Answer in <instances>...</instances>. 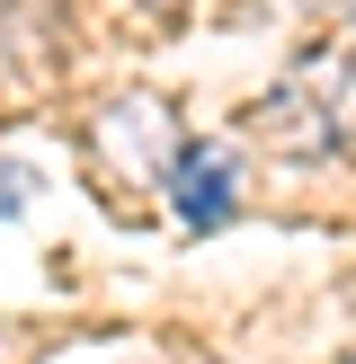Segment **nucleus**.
I'll list each match as a JSON object with an SVG mask.
<instances>
[{
    "label": "nucleus",
    "mask_w": 356,
    "mask_h": 364,
    "mask_svg": "<svg viewBox=\"0 0 356 364\" xmlns=\"http://www.w3.org/2000/svg\"><path fill=\"white\" fill-rule=\"evenodd\" d=\"M160 187H169L178 223H196V231L231 223V151H223V142H178V160H169Z\"/></svg>",
    "instance_id": "1"
},
{
    "label": "nucleus",
    "mask_w": 356,
    "mask_h": 364,
    "mask_svg": "<svg viewBox=\"0 0 356 364\" xmlns=\"http://www.w3.org/2000/svg\"><path fill=\"white\" fill-rule=\"evenodd\" d=\"M107 134H116V151H125V169H134V178H169L178 134H169V107H160V98H125V107H107L98 142H107Z\"/></svg>",
    "instance_id": "2"
},
{
    "label": "nucleus",
    "mask_w": 356,
    "mask_h": 364,
    "mask_svg": "<svg viewBox=\"0 0 356 364\" xmlns=\"http://www.w3.org/2000/svg\"><path fill=\"white\" fill-rule=\"evenodd\" d=\"M347 364H356V355H347Z\"/></svg>",
    "instance_id": "3"
}]
</instances>
